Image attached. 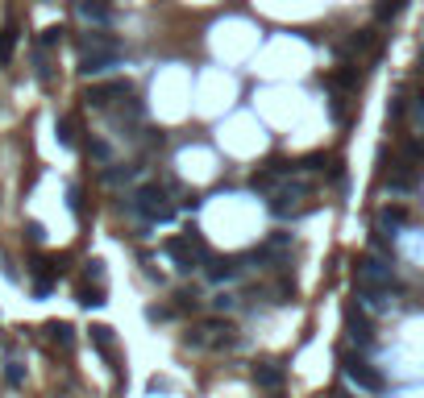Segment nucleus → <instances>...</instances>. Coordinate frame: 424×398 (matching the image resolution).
<instances>
[{"label": "nucleus", "mask_w": 424, "mask_h": 398, "mask_svg": "<svg viewBox=\"0 0 424 398\" xmlns=\"http://www.w3.org/2000/svg\"><path fill=\"white\" fill-rule=\"evenodd\" d=\"M134 212L146 220H171L175 216V195L167 183H146L141 191H134Z\"/></svg>", "instance_id": "f257e3e1"}, {"label": "nucleus", "mask_w": 424, "mask_h": 398, "mask_svg": "<svg viewBox=\"0 0 424 398\" xmlns=\"http://www.w3.org/2000/svg\"><path fill=\"white\" fill-rule=\"evenodd\" d=\"M117 62H121V46L113 38H104V34H88L84 38V62H79L84 75H100V71H108Z\"/></svg>", "instance_id": "f03ea898"}, {"label": "nucleus", "mask_w": 424, "mask_h": 398, "mask_svg": "<svg viewBox=\"0 0 424 398\" xmlns=\"http://www.w3.org/2000/svg\"><path fill=\"white\" fill-rule=\"evenodd\" d=\"M162 249H167V258L179 265V270H195V265L208 258V253H204V245H200L195 237H171Z\"/></svg>", "instance_id": "7ed1b4c3"}, {"label": "nucleus", "mask_w": 424, "mask_h": 398, "mask_svg": "<svg viewBox=\"0 0 424 398\" xmlns=\"http://www.w3.org/2000/svg\"><path fill=\"white\" fill-rule=\"evenodd\" d=\"M358 282H362V291H391V265H383L378 258H362Z\"/></svg>", "instance_id": "20e7f679"}, {"label": "nucleus", "mask_w": 424, "mask_h": 398, "mask_svg": "<svg viewBox=\"0 0 424 398\" xmlns=\"http://www.w3.org/2000/svg\"><path fill=\"white\" fill-rule=\"evenodd\" d=\"M345 378H349L358 390H366V394H378V390H383V373L371 369L366 361H345Z\"/></svg>", "instance_id": "39448f33"}, {"label": "nucleus", "mask_w": 424, "mask_h": 398, "mask_svg": "<svg viewBox=\"0 0 424 398\" xmlns=\"http://www.w3.org/2000/svg\"><path fill=\"white\" fill-rule=\"evenodd\" d=\"M113 100H129V84H125V79H113V84H96V88H88V104H96V108H108Z\"/></svg>", "instance_id": "423d86ee"}, {"label": "nucleus", "mask_w": 424, "mask_h": 398, "mask_svg": "<svg viewBox=\"0 0 424 398\" xmlns=\"http://www.w3.org/2000/svg\"><path fill=\"white\" fill-rule=\"evenodd\" d=\"M92 345L104 353V361L113 365V373H121V357H117V336H113V328L96 324V328H92Z\"/></svg>", "instance_id": "0eeeda50"}, {"label": "nucleus", "mask_w": 424, "mask_h": 398, "mask_svg": "<svg viewBox=\"0 0 424 398\" xmlns=\"http://www.w3.org/2000/svg\"><path fill=\"white\" fill-rule=\"evenodd\" d=\"M250 373H254V382H258V386H266V390H279L283 378H287V369H283L279 361H258Z\"/></svg>", "instance_id": "6e6552de"}, {"label": "nucleus", "mask_w": 424, "mask_h": 398, "mask_svg": "<svg viewBox=\"0 0 424 398\" xmlns=\"http://www.w3.org/2000/svg\"><path fill=\"white\" fill-rule=\"evenodd\" d=\"M345 328H349V340L371 345V324H366V315L358 307H345Z\"/></svg>", "instance_id": "1a4fd4ad"}, {"label": "nucleus", "mask_w": 424, "mask_h": 398, "mask_svg": "<svg viewBox=\"0 0 424 398\" xmlns=\"http://www.w3.org/2000/svg\"><path fill=\"white\" fill-rule=\"evenodd\" d=\"M42 332H46V340H50V345H54V349H63V353H67V349L75 345V328H71V324H63V319L46 324Z\"/></svg>", "instance_id": "9d476101"}, {"label": "nucleus", "mask_w": 424, "mask_h": 398, "mask_svg": "<svg viewBox=\"0 0 424 398\" xmlns=\"http://www.w3.org/2000/svg\"><path fill=\"white\" fill-rule=\"evenodd\" d=\"M79 17L84 21H96V25H108L113 21V8L104 0H79Z\"/></svg>", "instance_id": "9b49d317"}, {"label": "nucleus", "mask_w": 424, "mask_h": 398, "mask_svg": "<svg viewBox=\"0 0 424 398\" xmlns=\"http://www.w3.org/2000/svg\"><path fill=\"white\" fill-rule=\"evenodd\" d=\"M75 299H79L84 307H96V303H104V282H88V278H79V286H75Z\"/></svg>", "instance_id": "f8f14e48"}, {"label": "nucleus", "mask_w": 424, "mask_h": 398, "mask_svg": "<svg viewBox=\"0 0 424 398\" xmlns=\"http://www.w3.org/2000/svg\"><path fill=\"white\" fill-rule=\"evenodd\" d=\"M329 84L333 88H358V84H362V71H358L354 62H345V67H337L329 75Z\"/></svg>", "instance_id": "ddd939ff"}, {"label": "nucleus", "mask_w": 424, "mask_h": 398, "mask_svg": "<svg viewBox=\"0 0 424 398\" xmlns=\"http://www.w3.org/2000/svg\"><path fill=\"white\" fill-rule=\"evenodd\" d=\"M241 274V265L237 262H208V278L212 282H229V278H237Z\"/></svg>", "instance_id": "4468645a"}, {"label": "nucleus", "mask_w": 424, "mask_h": 398, "mask_svg": "<svg viewBox=\"0 0 424 398\" xmlns=\"http://www.w3.org/2000/svg\"><path fill=\"white\" fill-rule=\"evenodd\" d=\"M378 220H383V228H404V224H408V208H404V204L383 208V212H378Z\"/></svg>", "instance_id": "2eb2a0df"}, {"label": "nucleus", "mask_w": 424, "mask_h": 398, "mask_svg": "<svg viewBox=\"0 0 424 398\" xmlns=\"http://www.w3.org/2000/svg\"><path fill=\"white\" fill-rule=\"evenodd\" d=\"M13 50H17V25H4L0 29V62H8Z\"/></svg>", "instance_id": "dca6fc26"}, {"label": "nucleus", "mask_w": 424, "mask_h": 398, "mask_svg": "<svg viewBox=\"0 0 424 398\" xmlns=\"http://www.w3.org/2000/svg\"><path fill=\"white\" fill-rule=\"evenodd\" d=\"M371 46H375V29H358V34H349V42H345V50L362 54V50H371Z\"/></svg>", "instance_id": "f3484780"}, {"label": "nucleus", "mask_w": 424, "mask_h": 398, "mask_svg": "<svg viewBox=\"0 0 424 398\" xmlns=\"http://www.w3.org/2000/svg\"><path fill=\"white\" fill-rule=\"evenodd\" d=\"M58 141H63V145H75V121H71V117L58 121Z\"/></svg>", "instance_id": "a211bd4d"}, {"label": "nucleus", "mask_w": 424, "mask_h": 398, "mask_svg": "<svg viewBox=\"0 0 424 398\" xmlns=\"http://www.w3.org/2000/svg\"><path fill=\"white\" fill-rule=\"evenodd\" d=\"M4 382H8V386H21V382H25V369H21L17 361H8V365H4Z\"/></svg>", "instance_id": "6ab92c4d"}, {"label": "nucleus", "mask_w": 424, "mask_h": 398, "mask_svg": "<svg viewBox=\"0 0 424 398\" xmlns=\"http://www.w3.org/2000/svg\"><path fill=\"white\" fill-rule=\"evenodd\" d=\"M63 42V25H50V29H42V46H58Z\"/></svg>", "instance_id": "aec40b11"}, {"label": "nucleus", "mask_w": 424, "mask_h": 398, "mask_svg": "<svg viewBox=\"0 0 424 398\" xmlns=\"http://www.w3.org/2000/svg\"><path fill=\"white\" fill-rule=\"evenodd\" d=\"M321 162H325V154H308L304 158V171H321Z\"/></svg>", "instance_id": "412c9836"}, {"label": "nucleus", "mask_w": 424, "mask_h": 398, "mask_svg": "<svg viewBox=\"0 0 424 398\" xmlns=\"http://www.w3.org/2000/svg\"><path fill=\"white\" fill-rule=\"evenodd\" d=\"M92 154L100 158V162H108V145H104V141H92Z\"/></svg>", "instance_id": "4be33fe9"}]
</instances>
